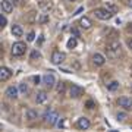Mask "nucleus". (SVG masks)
Returning <instances> with one entry per match:
<instances>
[{
  "label": "nucleus",
  "instance_id": "f257e3e1",
  "mask_svg": "<svg viewBox=\"0 0 132 132\" xmlns=\"http://www.w3.org/2000/svg\"><path fill=\"white\" fill-rule=\"evenodd\" d=\"M106 52H107V56L112 57V59H116V57L120 56V53H122V46H120V43L113 40V41H110L107 44V47H106Z\"/></svg>",
  "mask_w": 132,
  "mask_h": 132
},
{
  "label": "nucleus",
  "instance_id": "f03ea898",
  "mask_svg": "<svg viewBox=\"0 0 132 132\" xmlns=\"http://www.w3.org/2000/svg\"><path fill=\"white\" fill-rule=\"evenodd\" d=\"M94 15H95L98 19H101V21H107V19H110L112 16H113V12H110L107 7H106V9H103V7H98V9L94 10Z\"/></svg>",
  "mask_w": 132,
  "mask_h": 132
},
{
  "label": "nucleus",
  "instance_id": "7ed1b4c3",
  "mask_svg": "<svg viewBox=\"0 0 132 132\" xmlns=\"http://www.w3.org/2000/svg\"><path fill=\"white\" fill-rule=\"evenodd\" d=\"M25 50H27V46L22 41L15 43L13 46H12V54L13 56H22V54H25Z\"/></svg>",
  "mask_w": 132,
  "mask_h": 132
},
{
  "label": "nucleus",
  "instance_id": "20e7f679",
  "mask_svg": "<svg viewBox=\"0 0 132 132\" xmlns=\"http://www.w3.org/2000/svg\"><path fill=\"white\" fill-rule=\"evenodd\" d=\"M66 60V54L62 52H54L52 54V63L53 65H62Z\"/></svg>",
  "mask_w": 132,
  "mask_h": 132
},
{
  "label": "nucleus",
  "instance_id": "39448f33",
  "mask_svg": "<svg viewBox=\"0 0 132 132\" xmlns=\"http://www.w3.org/2000/svg\"><path fill=\"white\" fill-rule=\"evenodd\" d=\"M69 94H71L72 98H78V97H81V95L84 94V88L82 87H79V85H72L71 90H69Z\"/></svg>",
  "mask_w": 132,
  "mask_h": 132
},
{
  "label": "nucleus",
  "instance_id": "423d86ee",
  "mask_svg": "<svg viewBox=\"0 0 132 132\" xmlns=\"http://www.w3.org/2000/svg\"><path fill=\"white\" fill-rule=\"evenodd\" d=\"M44 119L47 120L50 125H56L57 119H59V114L56 113V112H52V110H47L46 112V114H44Z\"/></svg>",
  "mask_w": 132,
  "mask_h": 132
},
{
  "label": "nucleus",
  "instance_id": "0eeeda50",
  "mask_svg": "<svg viewBox=\"0 0 132 132\" xmlns=\"http://www.w3.org/2000/svg\"><path fill=\"white\" fill-rule=\"evenodd\" d=\"M118 104L120 107H123L125 110H131L132 109V100L128 98V97H120V98L118 100Z\"/></svg>",
  "mask_w": 132,
  "mask_h": 132
},
{
  "label": "nucleus",
  "instance_id": "6e6552de",
  "mask_svg": "<svg viewBox=\"0 0 132 132\" xmlns=\"http://www.w3.org/2000/svg\"><path fill=\"white\" fill-rule=\"evenodd\" d=\"M43 82L46 84V87L53 88V87H54V84H56V78H54L52 73H46V75L43 76Z\"/></svg>",
  "mask_w": 132,
  "mask_h": 132
},
{
  "label": "nucleus",
  "instance_id": "1a4fd4ad",
  "mask_svg": "<svg viewBox=\"0 0 132 132\" xmlns=\"http://www.w3.org/2000/svg\"><path fill=\"white\" fill-rule=\"evenodd\" d=\"M10 76H12V71H10L9 68H6V66H2V68H0V79L7 81Z\"/></svg>",
  "mask_w": 132,
  "mask_h": 132
},
{
  "label": "nucleus",
  "instance_id": "9d476101",
  "mask_svg": "<svg viewBox=\"0 0 132 132\" xmlns=\"http://www.w3.org/2000/svg\"><path fill=\"white\" fill-rule=\"evenodd\" d=\"M93 62H94L97 66H103L106 63V57L103 54H100V53H95L94 56H93Z\"/></svg>",
  "mask_w": 132,
  "mask_h": 132
},
{
  "label": "nucleus",
  "instance_id": "9b49d317",
  "mask_svg": "<svg viewBox=\"0 0 132 132\" xmlns=\"http://www.w3.org/2000/svg\"><path fill=\"white\" fill-rule=\"evenodd\" d=\"M76 126L79 128V129H88L90 128V120L87 118H79L78 122H76Z\"/></svg>",
  "mask_w": 132,
  "mask_h": 132
},
{
  "label": "nucleus",
  "instance_id": "f8f14e48",
  "mask_svg": "<svg viewBox=\"0 0 132 132\" xmlns=\"http://www.w3.org/2000/svg\"><path fill=\"white\" fill-rule=\"evenodd\" d=\"M12 9H13V3H12V2H9V0H3V2H2V10H3L5 13H10Z\"/></svg>",
  "mask_w": 132,
  "mask_h": 132
},
{
  "label": "nucleus",
  "instance_id": "ddd939ff",
  "mask_svg": "<svg viewBox=\"0 0 132 132\" xmlns=\"http://www.w3.org/2000/svg\"><path fill=\"white\" fill-rule=\"evenodd\" d=\"M18 91H19V88H16V87H7L6 88V95L9 98H16L18 97Z\"/></svg>",
  "mask_w": 132,
  "mask_h": 132
},
{
  "label": "nucleus",
  "instance_id": "4468645a",
  "mask_svg": "<svg viewBox=\"0 0 132 132\" xmlns=\"http://www.w3.org/2000/svg\"><path fill=\"white\" fill-rule=\"evenodd\" d=\"M79 25H81V27H82L84 29H88V28H91L93 22H91V19H90V18L84 16V18H81V19H79Z\"/></svg>",
  "mask_w": 132,
  "mask_h": 132
},
{
  "label": "nucleus",
  "instance_id": "2eb2a0df",
  "mask_svg": "<svg viewBox=\"0 0 132 132\" xmlns=\"http://www.w3.org/2000/svg\"><path fill=\"white\" fill-rule=\"evenodd\" d=\"M46 100H47V93H46V91H40V93L37 94V97H35L37 104H43Z\"/></svg>",
  "mask_w": 132,
  "mask_h": 132
},
{
  "label": "nucleus",
  "instance_id": "dca6fc26",
  "mask_svg": "<svg viewBox=\"0 0 132 132\" xmlns=\"http://www.w3.org/2000/svg\"><path fill=\"white\" fill-rule=\"evenodd\" d=\"M12 34H13L15 37H22L24 31H22V28H21L19 25H13V27H12Z\"/></svg>",
  "mask_w": 132,
  "mask_h": 132
},
{
  "label": "nucleus",
  "instance_id": "f3484780",
  "mask_svg": "<svg viewBox=\"0 0 132 132\" xmlns=\"http://www.w3.org/2000/svg\"><path fill=\"white\" fill-rule=\"evenodd\" d=\"M27 119H29V120L37 119V112H35L34 109H28V110H27Z\"/></svg>",
  "mask_w": 132,
  "mask_h": 132
},
{
  "label": "nucleus",
  "instance_id": "a211bd4d",
  "mask_svg": "<svg viewBox=\"0 0 132 132\" xmlns=\"http://www.w3.org/2000/svg\"><path fill=\"white\" fill-rule=\"evenodd\" d=\"M76 44H78V41H76V37H72L69 41H68V48H75L76 47Z\"/></svg>",
  "mask_w": 132,
  "mask_h": 132
},
{
  "label": "nucleus",
  "instance_id": "6ab92c4d",
  "mask_svg": "<svg viewBox=\"0 0 132 132\" xmlns=\"http://www.w3.org/2000/svg\"><path fill=\"white\" fill-rule=\"evenodd\" d=\"M119 88V82L118 81H113V82H110V84H109V90L110 91H116Z\"/></svg>",
  "mask_w": 132,
  "mask_h": 132
},
{
  "label": "nucleus",
  "instance_id": "aec40b11",
  "mask_svg": "<svg viewBox=\"0 0 132 132\" xmlns=\"http://www.w3.org/2000/svg\"><path fill=\"white\" fill-rule=\"evenodd\" d=\"M116 118H118V120L119 122H125V120H126V113H123V112H119L118 114H116Z\"/></svg>",
  "mask_w": 132,
  "mask_h": 132
},
{
  "label": "nucleus",
  "instance_id": "412c9836",
  "mask_svg": "<svg viewBox=\"0 0 132 132\" xmlns=\"http://www.w3.org/2000/svg\"><path fill=\"white\" fill-rule=\"evenodd\" d=\"M37 59H41V53L37 52V50H34L31 53V60H37Z\"/></svg>",
  "mask_w": 132,
  "mask_h": 132
},
{
  "label": "nucleus",
  "instance_id": "4be33fe9",
  "mask_svg": "<svg viewBox=\"0 0 132 132\" xmlns=\"http://www.w3.org/2000/svg\"><path fill=\"white\" fill-rule=\"evenodd\" d=\"M40 6H41V9L46 10V12L52 9V3H50V2H48V3H43V2H41V3H40Z\"/></svg>",
  "mask_w": 132,
  "mask_h": 132
},
{
  "label": "nucleus",
  "instance_id": "5701e85b",
  "mask_svg": "<svg viewBox=\"0 0 132 132\" xmlns=\"http://www.w3.org/2000/svg\"><path fill=\"white\" fill-rule=\"evenodd\" d=\"M56 90H57V93H59V94H63V93H65V84H63V82H60V84H59V85H57V88H56Z\"/></svg>",
  "mask_w": 132,
  "mask_h": 132
},
{
  "label": "nucleus",
  "instance_id": "b1692460",
  "mask_svg": "<svg viewBox=\"0 0 132 132\" xmlns=\"http://www.w3.org/2000/svg\"><path fill=\"white\" fill-rule=\"evenodd\" d=\"M6 24H7V19L5 16H0V28H5Z\"/></svg>",
  "mask_w": 132,
  "mask_h": 132
},
{
  "label": "nucleus",
  "instance_id": "393cba45",
  "mask_svg": "<svg viewBox=\"0 0 132 132\" xmlns=\"http://www.w3.org/2000/svg\"><path fill=\"white\" fill-rule=\"evenodd\" d=\"M19 91H21L22 94H25V93L28 91V87H27V84H21V85H19Z\"/></svg>",
  "mask_w": 132,
  "mask_h": 132
},
{
  "label": "nucleus",
  "instance_id": "a878e982",
  "mask_svg": "<svg viewBox=\"0 0 132 132\" xmlns=\"http://www.w3.org/2000/svg\"><path fill=\"white\" fill-rule=\"evenodd\" d=\"M107 9L110 10V12H113V13H116V12H118V7H116L114 5H110V3L107 5Z\"/></svg>",
  "mask_w": 132,
  "mask_h": 132
},
{
  "label": "nucleus",
  "instance_id": "bb28decb",
  "mask_svg": "<svg viewBox=\"0 0 132 132\" xmlns=\"http://www.w3.org/2000/svg\"><path fill=\"white\" fill-rule=\"evenodd\" d=\"M27 40H28V41H34V40H35V32H34V31H31V32L28 34Z\"/></svg>",
  "mask_w": 132,
  "mask_h": 132
},
{
  "label": "nucleus",
  "instance_id": "cd10ccee",
  "mask_svg": "<svg viewBox=\"0 0 132 132\" xmlns=\"http://www.w3.org/2000/svg\"><path fill=\"white\" fill-rule=\"evenodd\" d=\"M71 32H72V35H73V37H79V31H78V29L73 28V29L71 31Z\"/></svg>",
  "mask_w": 132,
  "mask_h": 132
},
{
  "label": "nucleus",
  "instance_id": "c85d7f7f",
  "mask_svg": "<svg viewBox=\"0 0 132 132\" xmlns=\"http://www.w3.org/2000/svg\"><path fill=\"white\" fill-rule=\"evenodd\" d=\"M87 107H88V109H93V107H94V101L88 100V101H87Z\"/></svg>",
  "mask_w": 132,
  "mask_h": 132
},
{
  "label": "nucleus",
  "instance_id": "c756f323",
  "mask_svg": "<svg viewBox=\"0 0 132 132\" xmlns=\"http://www.w3.org/2000/svg\"><path fill=\"white\" fill-rule=\"evenodd\" d=\"M40 21H41L43 24H44V22H47V21H48V16H47V15H43V16H41V19H40Z\"/></svg>",
  "mask_w": 132,
  "mask_h": 132
},
{
  "label": "nucleus",
  "instance_id": "7c9ffc66",
  "mask_svg": "<svg viewBox=\"0 0 132 132\" xmlns=\"http://www.w3.org/2000/svg\"><path fill=\"white\" fill-rule=\"evenodd\" d=\"M32 81H34V84H38V82L41 81V78H40V76H32Z\"/></svg>",
  "mask_w": 132,
  "mask_h": 132
},
{
  "label": "nucleus",
  "instance_id": "2f4dec72",
  "mask_svg": "<svg viewBox=\"0 0 132 132\" xmlns=\"http://www.w3.org/2000/svg\"><path fill=\"white\" fill-rule=\"evenodd\" d=\"M13 5H21V0H12Z\"/></svg>",
  "mask_w": 132,
  "mask_h": 132
},
{
  "label": "nucleus",
  "instance_id": "473e14b6",
  "mask_svg": "<svg viewBox=\"0 0 132 132\" xmlns=\"http://www.w3.org/2000/svg\"><path fill=\"white\" fill-rule=\"evenodd\" d=\"M128 31H129V32H132V22L129 24V27H128Z\"/></svg>",
  "mask_w": 132,
  "mask_h": 132
},
{
  "label": "nucleus",
  "instance_id": "72a5a7b5",
  "mask_svg": "<svg viewBox=\"0 0 132 132\" xmlns=\"http://www.w3.org/2000/svg\"><path fill=\"white\" fill-rule=\"evenodd\" d=\"M128 5H129V7H132V0H128Z\"/></svg>",
  "mask_w": 132,
  "mask_h": 132
},
{
  "label": "nucleus",
  "instance_id": "f704fd0d",
  "mask_svg": "<svg viewBox=\"0 0 132 132\" xmlns=\"http://www.w3.org/2000/svg\"><path fill=\"white\" fill-rule=\"evenodd\" d=\"M129 47L132 48V40H131V41H129Z\"/></svg>",
  "mask_w": 132,
  "mask_h": 132
},
{
  "label": "nucleus",
  "instance_id": "c9c22d12",
  "mask_svg": "<svg viewBox=\"0 0 132 132\" xmlns=\"http://www.w3.org/2000/svg\"><path fill=\"white\" fill-rule=\"evenodd\" d=\"M69 2H75V0H69Z\"/></svg>",
  "mask_w": 132,
  "mask_h": 132
}]
</instances>
